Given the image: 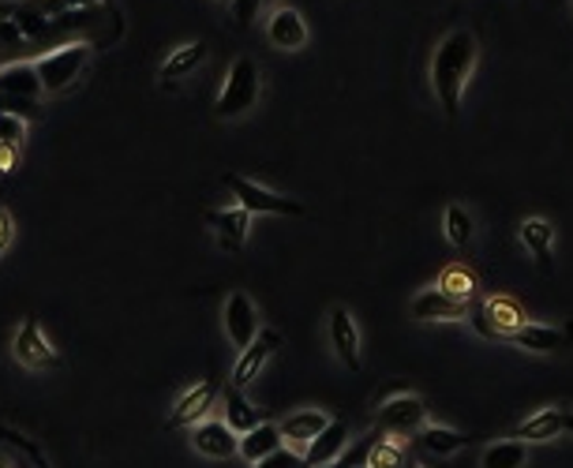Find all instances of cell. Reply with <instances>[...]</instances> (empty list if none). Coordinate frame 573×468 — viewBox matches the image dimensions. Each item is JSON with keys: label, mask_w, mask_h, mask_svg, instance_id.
<instances>
[{"label": "cell", "mask_w": 573, "mask_h": 468, "mask_svg": "<svg viewBox=\"0 0 573 468\" xmlns=\"http://www.w3.org/2000/svg\"><path fill=\"white\" fill-rule=\"evenodd\" d=\"M477 57H480L477 34L465 31V27H458V31H450L442 38L431 57V87H434V98H439L442 113H447L450 121H458V113H461V98H465Z\"/></svg>", "instance_id": "1"}, {"label": "cell", "mask_w": 573, "mask_h": 468, "mask_svg": "<svg viewBox=\"0 0 573 468\" xmlns=\"http://www.w3.org/2000/svg\"><path fill=\"white\" fill-rule=\"evenodd\" d=\"M263 98V68L252 61V57H236L225 72V83L217 91L214 116L217 121H241L248 116Z\"/></svg>", "instance_id": "2"}, {"label": "cell", "mask_w": 573, "mask_h": 468, "mask_svg": "<svg viewBox=\"0 0 573 468\" xmlns=\"http://www.w3.org/2000/svg\"><path fill=\"white\" fill-rule=\"evenodd\" d=\"M94 57V45L91 42H64V45H53L49 53H42L34 64L38 72V83H42V94H64L72 91L79 83V75L86 72Z\"/></svg>", "instance_id": "3"}, {"label": "cell", "mask_w": 573, "mask_h": 468, "mask_svg": "<svg viewBox=\"0 0 573 468\" xmlns=\"http://www.w3.org/2000/svg\"><path fill=\"white\" fill-rule=\"evenodd\" d=\"M469 323L472 330L488 337V342H510L529 318H525V307L513 301V296H483V301L469 307Z\"/></svg>", "instance_id": "4"}, {"label": "cell", "mask_w": 573, "mask_h": 468, "mask_svg": "<svg viewBox=\"0 0 573 468\" xmlns=\"http://www.w3.org/2000/svg\"><path fill=\"white\" fill-rule=\"evenodd\" d=\"M225 187L233 192L236 206L248 214H274V217H300L304 214V203H296L289 195H278L270 187L248 181V176H236V173H225Z\"/></svg>", "instance_id": "5"}, {"label": "cell", "mask_w": 573, "mask_h": 468, "mask_svg": "<svg viewBox=\"0 0 573 468\" xmlns=\"http://www.w3.org/2000/svg\"><path fill=\"white\" fill-rule=\"evenodd\" d=\"M12 356L27 372H49V367L61 364V353L53 348V342L45 337L34 315H27L23 323H19V330L12 334Z\"/></svg>", "instance_id": "6"}, {"label": "cell", "mask_w": 573, "mask_h": 468, "mask_svg": "<svg viewBox=\"0 0 573 468\" xmlns=\"http://www.w3.org/2000/svg\"><path fill=\"white\" fill-rule=\"evenodd\" d=\"M278 348H282V334L270 330V326H263V330L255 334V342L248 348H241V356H236V364L229 372V386H236V390H248L255 378L263 375V367L274 360Z\"/></svg>", "instance_id": "7"}, {"label": "cell", "mask_w": 573, "mask_h": 468, "mask_svg": "<svg viewBox=\"0 0 573 468\" xmlns=\"http://www.w3.org/2000/svg\"><path fill=\"white\" fill-rule=\"evenodd\" d=\"M379 431L382 435H417L423 424H428V408H423V397L417 394H393L379 405Z\"/></svg>", "instance_id": "8"}, {"label": "cell", "mask_w": 573, "mask_h": 468, "mask_svg": "<svg viewBox=\"0 0 573 468\" xmlns=\"http://www.w3.org/2000/svg\"><path fill=\"white\" fill-rule=\"evenodd\" d=\"M222 326H225V337L233 342V348H248L255 342V334L263 330L259 326V307L248 293H229L222 304Z\"/></svg>", "instance_id": "9"}, {"label": "cell", "mask_w": 573, "mask_h": 468, "mask_svg": "<svg viewBox=\"0 0 573 468\" xmlns=\"http://www.w3.org/2000/svg\"><path fill=\"white\" fill-rule=\"evenodd\" d=\"M326 334H330V348H334V356L341 360L345 372H360V367H364L360 326H357V318H352L349 307H334Z\"/></svg>", "instance_id": "10"}, {"label": "cell", "mask_w": 573, "mask_h": 468, "mask_svg": "<svg viewBox=\"0 0 573 468\" xmlns=\"http://www.w3.org/2000/svg\"><path fill=\"white\" fill-rule=\"evenodd\" d=\"M562 435H573V408H540V413H532L529 420H521L518 427L510 431V438H518V442H551V438H562Z\"/></svg>", "instance_id": "11"}, {"label": "cell", "mask_w": 573, "mask_h": 468, "mask_svg": "<svg viewBox=\"0 0 573 468\" xmlns=\"http://www.w3.org/2000/svg\"><path fill=\"white\" fill-rule=\"evenodd\" d=\"M510 345L525 348V353H566L573 345V323H525L518 334L510 337Z\"/></svg>", "instance_id": "12"}, {"label": "cell", "mask_w": 573, "mask_h": 468, "mask_svg": "<svg viewBox=\"0 0 573 468\" xmlns=\"http://www.w3.org/2000/svg\"><path fill=\"white\" fill-rule=\"evenodd\" d=\"M203 222L214 233L217 247L229 255L244 252V244H248V236H252V214L241 211V206H229V211H206Z\"/></svg>", "instance_id": "13"}, {"label": "cell", "mask_w": 573, "mask_h": 468, "mask_svg": "<svg viewBox=\"0 0 573 468\" xmlns=\"http://www.w3.org/2000/svg\"><path fill=\"white\" fill-rule=\"evenodd\" d=\"M217 401V383L214 378H203V383H195L192 390H184L176 397V405L170 408V427H187L192 431L195 424H203L206 416H211V408Z\"/></svg>", "instance_id": "14"}, {"label": "cell", "mask_w": 573, "mask_h": 468, "mask_svg": "<svg viewBox=\"0 0 573 468\" xmlns=\"http://www.w3.org/2000/svg\"><path fill=\"white\" fill-rule=\"evenodd\" d=\"M236 442H241V435L229 431L225 420L206 416L203 424L192 427V450L206 457V461H229V457H236Z\"/></svg>", "instance_id": "15"}, {"label": "cell", "mask_w": 573, "mask_h": 468, "mask_svg": "<svg viewBox=\"0 0 573 468\" xmlns=\"http://www.w3.org/2000/svg\"><path fill=\"white\" fill-rule=\"evenodd\" d=\"M409 315L420 318V323H465L469 318V307L450 301L447 293H439V288H423L409 301Z\"/></svg>", "instance_id": "16"}, {"label": "cell", "mask_w": 573, "mask_h": 468, "mask_svg": "<svg viewBox=\"0 0 573 468\" xmlns=\"http://www.w3.org/2000/svg\"><path fill=\"white\" fill-rule=\"evenodd\" d=\"M266 38H270L274 49L296 53V49L308 45V23L296 8H274V16L266 19Z\"/></svg>", "instance_id": "17"}, {"label": "cell", "mask_w": 573, "mask_h": 468, "mask_svg": "<svg viewBox=\"0 0 573 468\" xmlns=\"http://www.w3.org/2000/svg\"><path fill=\"white\" fill-rule=\"evenodd\" d=\"M345 442H349V424L338 420V416H330V424H326L323 431L308 442V450H304V461H308L311 468H326V465L341 461Z\"/></svg>", "instance_id": "18"}, {"label": "cell", "mask_w": 573, "mask_h": 468, "mask_svg": "<svg viewBox=\"0 0 573 468\" xmlns=\"http://www.w3.org/2000/svg\"><path fill=\"white\" fill-rule=\"evenodd\" d=\"M326 424H330V413H326V408H300V413L285 416V420L278 424V431H282L289 450L304 454L308 450V442L323 431Z\"/></svg>", "instance_id": "19"}, {"label": "cell", "mask_w": 573, "mask_h": 468, "mask_svg": "<svg viewBox=\"0 0 573 468\" xmlns=\"http://www.w3.org/2000/svg\"><path fill=\"white\" fill-rule=\"evenodd\" d=\"M434 288L447 293L450 301L472 307L480 301V274L472 271L469 263H447V266H442V274H439V282H434Z\"/></svg>", "instance_id": "20"}, {"label": "cell", "mask_w": 573, "mask_h": 468, "mask_svg": "<svg viewBox=\"0 0 573 468\" xmlns=\"http://www.w3.org/2000/svg\"><path fill=\"white\" fill-rule=\"evenodd\" d=\"M206 57H211V45L206 42H187L181 49H173L170 57L157 68V79H162V87H176L181 79H187L195 72V68L206 64Z\"/></svg>", "instance_id": "21"}, {"label": "cell", "mask_w": 573, "mask_h": 468, "mask_svg": "<svg viewBox=\"0 0 573 468\" xmlns=\"http://www.w3.org/2000/svg\"><path fill=\"white\" fill-rule=\"evenodd\" d=\"M521 244L536 258L540 274H551V258H555V225L548 217H525L521 222Z\"/></svg>", "instance_id": "22"}, {"label": "cell", "mask_w": 573, "mask_h": 468, "mask_svg": "<svg viewBox=\"0 0 573 468\" xmlns=\"http://www.w3.org/2000/svg\"><path fill=\"white\" fill-rule=\"evenodd\" d=\"M282 446H285V438L278 431V424L263 420L259 427H252V431L241 435V442H236V457H244L248 465H259L270 454H278Z\"/></svg>", "instance_id": "23"}, {"label": "cell", "mask_w": 573, "mask_h": 468, "mask_svg": "<svg viewBox=\"0 0 573 468\" xmlns=\"http://www.w3.org/2000/svg\"><path fill=\"white\" fill-rule=\"evenodd\" d=\"M0 98H16V102H38L42 98V83L31 61H16L0 68Z\"/></svg>", "instance_id": "24"}, {"label": "cell", "mask_w": 573, "mask_h": 468, "mask_svg": "<svg viewBox=\"0 0 573 468\" xmlns=\"http://www.w3.org/2000/svg\"><path fill=\"white\" fill-rule=\"evenodd\" d=\"M417 442H420V450L434 457V461H447V457L453 454H461L465 450V442L469 438L461 435V431H453V427H442V424H423L420 431H417Z\"/></svg>", "instance_id": "25"}, {"label": "cell", "mask_w": 573, "mask_h": 468, "mask_svg": "<svg viewBox=\"0 0 573 468\" xmlns=\"http://www.w3.org/2000/svg\"><path fill=\"white\" fill-rule=\"evenodd\" d=\"M222 401H225V427H229V431L244 435L263 424V413L244 397V390H236V386H225Z\"/></svg>", "instance_id": "26"}, {"label": "cell", "mask_w": 573, "mask_h": 468, "mask_svg": "<svg viewBox=\"0 0 573 468\" xmlns=\"http://www.w3.org/2000/svg\"><path fill=\"white\" fill-rule=\"evenodd\" d=\"M442 228H447V241L458 247V252H469L472 241H477V222L461 203H450L447 214H442Z\"/></svg>", "instance_id": "27"}, {"label": "cell", "mask_w": 573, "mask_h": 468, "mask_svg": "<svg viewBox=\"0 0 573 468\" xmlns=\"http://www.w3.org/2000/svg\"><path fill=\"white\" fill-rule=\"evenodd\" d=\"M525 461H529V446L518 442V438L491 442L488 450L480 454V468H525Z\"/></svg>", "instance_id": "28"}, {"label": "cell", "mask_w": 573, "mask_h": 468, "mask_svg": "<svg viewBox=\"0 0 573 468\" xmlns=\"http://www.w3.org/2000/svg\"><path fill=\"white\" fill-rule=\"evenodd\" d=\"M368 468H401L405 465V442L398 435L390 438H379L375 435L371 450H368V461H364Z\"/></svg>", "instance_id": "29"}, {"label": "cell", "mask_w": 573, "mask_h": 468, "mask_svg": "<svg viewBox=\"0 0 573 468\" xmlns=\"http://www.w3.org/2000/svg\"><path fill=\"white\" fill-rule=\"evenodd\" d=\"M23 139H27V121L23 116H16V113H4L0 109V146H23Z\"/></svg>", "instance_id": "30"}, {"label": "cell", "mask_w": 573, "mask_h": 468, "mask_svg": "<svg viewBox=\"0 0 573 468\" xmlns=\"http://www.w3.org/2000/svg\"><path fill=\"white\" fill-rule=\"evenodd\" d=\"M252 468H311V465L304 461V454H296V450H289V446H282L278 454H270L266 461L252 465Z\"/></svg>", "instance_id": "31"}, {"label": "cell", "mask_w": 573, "mask_h": 468, "mask_svg": "<svg viewBox=\"0 0 573 468\" xmlns=\"http://www.w3.org/2000/svg\"><path fill=\"white\" fill-rule=\"evenodd\" d=\"M236 27H252V19L263 12V0H229Z\"/></svg>", "instance_id": "32"}, {"label": "cell", "mask_w": 573, "mask_h": 468, "mask_svg": "<svg viewBox=\"0 0 573 468\" xmlns=\"http://www.w3.org/2000/svg\"><path fill=\"white\" fill-rule=\"evenodd\" d=\"M12 241H16V217H12V211H8V206H0V258L8 255Z\"/></svg>", "instance_id": "33"}, {"label": "cell", "mask_w": 573, "mask_h": 468, "mask_svg": "<svg viewBox=\"0 0 573 468\" xmlns=\"http://www.w3.org/2000/svg\"><path fill=\"white\" fill-rule=\"evenodd\" d=\"M19 169V151L16 146H0V173H16Z\"/></svg>", "instance_id": "34"}, {"label": "cell", "mask_w": 573, "mask_h": 468, "mask_svg": "<svg viewBox=\"0 0 573 468\" xmlns=\"http://www.w3.org/2000/svg\"><path fill=\"white\" fill-rule=\"evenodd\" d=\"M53 4H61L64 12H68V8H98L102 0H53Z\"/></svg>", "instance_id": "35"}, {"label": "cell", "mask_w": 573, "mask_h": 468, "mask_svg": "<svg viewBox=\"0 0 573 468\" xmlns=\"http://www.w3.org/2000/svg\"><path fill=\"white\" fill-rule=\"evenodd\" d=\"M0 4H31V0H0Z\"/></svg>", "instance_id": "36"}, {"label": "cell", "mask_w": 573, "mask_h": 468, "mask_svg": "<svg viewBox=\"0 0 573 468\" xmlns=\"http://www.w3.org/2000/svg\"><path fill=\"white\" fill-rule=\"evenodd\" d=\"M263 4H282V0H263Z\"/></svg>", "instance_id": "37"}, {"label": "cell", "mask_w": 573, "mask_h": 468, "mask_svg": "<svg viewBox=\"0 0 573 468\" xmlns=\"http://www.w3.org/2000/svg\"><path fill=\"white\" fill-rule=\"evenodd\" d=\"M217 4H229V0H217Z\"/></svg>", "instance_id": "38"}, {"label": "cell", "mask_w": 573, "mask_h": 468, "mask_svg": "<svg viewBox=\"0 0 573 468\" xmlns=\"http://www.w3.org/2000/svg\"><path fill=\"white\" fill-rule=\"evenodd\" d=\"M357 468H368V465H357Z\"/></svg>", "instance_id": "39"}]
</instances>
